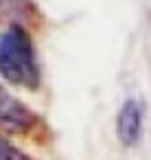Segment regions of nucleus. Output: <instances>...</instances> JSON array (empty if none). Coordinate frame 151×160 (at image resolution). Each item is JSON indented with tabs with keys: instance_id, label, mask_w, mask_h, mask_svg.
Instances as JSON below:
<instances>
[{
	"instance_id": "nucleus-1",
	"label": "nucleus",
	"mask_w": 151,
	"mask_h": 160,
	"mask_svg": "<svg viewBox=\"0 0 151 160\" xmlns=\"http://www.w3.org/2000/svg\"><path fill=\"white\" fill-rule=\"evenodd\" d=\"M0 75L9 83L35 90L40 83V68L29 33L13 24L0 35Z\"/></svg>"
},
{
	"instance_id": "nucleus-3",
	"label": "nucleus",
	"mask_w": 151,
	"mask_h": 160,
	"mask_svg": "<svg viewBox=\"0 0 151 160\" xmlns=\"http://www.w3.org/2000/svg\"><path fill=\"white\" fill-rule=\"evenodd\" d=\"M142 132V108L138 101H127L116 118V134L123 145H136Z\"/></svg>"
},
{
	"instance_id": "nucleus-4",
	"label": "nucleus",
	"mask_w": 151,
	"mask_h": 160,
	"mask_svg": "<svg viewBox=\"0 0 151 160\" xmlns=\"http://www.w3.org/2000/svg\"><path fill=\"white\" fill-rule=\"evenodd\" d=\"M27 11H29V2H27V0H0V20L24 16Z\"/></svg>"
},
{
	"instance_id": "nucleus-5",
	"label": "nucleus",
	"mask_w": 151,
	"mask_h": 160,
	"mask_svg": "<svg viewBox=\"0 0 151 160\" xmlns=\"http://www.w3.org/2000/svg\"><path fill=\"white\" fill-rule=\"evenodd\" d=\"M0 160H27V156H22L18 149H13L9 142L0 138Z\"/></svg>"
},
{
	"instance_id": "nucleus-2",
	"label": "nucleus",
	"mask_w": 151,
	"mask_h": 160,
	"mask_svg": "<svg viewBox=\"0 0 151 160\" xmlns=\"http://www.w3.org/2000/svg\"><path fill=\"white\" fill-rule=\"evenodd\" d=\"M35 114L24 108L13 94H9L2 86H0V127L7 132H27L33 127Z\"/></svg>"
}]
</instances>
